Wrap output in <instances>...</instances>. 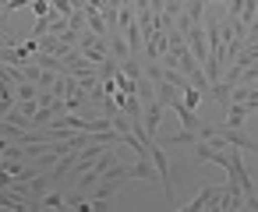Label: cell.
I'll use <instances>...</instances> for the list:
<instances>
[{"label": "cell", "mask_w": 258, "mask_h": 212, "mask_svg": "<svg viewBox=\"0 0 258 212\" xmlns=\"http://www.w3.org/2000/svg\"><path fill=\"white\" fill-rule=\"evenodd\" d=\"M195 142H202V138H198V131H187V127H180V131L170 138V145H195Z\"/></svg>", "instance_id": "7"}, {"label": "cell", "mask_w": 258, "mask_h": 212, "mask_svg": "<svg viewBox=\"0 0 258 212\" xmlns=\"http://www.w3.org/2000/svg\"><path fill=\"white\" fill-rule=\"evenodd\" d=\"M39 96V85L36 82H18L15 85V99H36Z\"/></svg>", "instance_id": "5"}, {"label": "cell", "mask_w": 258, "mask_h": 212, "mask_svg": "<svg viewBox=\"0 0 258 212\" xmlns=\"http://www.w3.org/2000/svg\"><path fill=\"white\" fill-rule=\"evenodd\" d=\"M50 11L60 15V18H68V15L75 11V4H71V0H50Z\"/></svg>", "instance_id": "8"}, {"label": "cell", "mask_w": 258, "mask_h": 212, "mask_svg": "<svg viewBox=\"0 0 258 212\" xmlns=\"http://www.w3.org/2000/svg\"><path fill=\"white\" fill-rule=\"evenodd\" d=\"M46 32H50V15H46V18H36V25H32V32H29V36H32V39H39V36H46Z\"/></svg>", "instance_id": "10"}, {"label": "cell", "mask_w": 258, "mask_h": 212, "mask_svg": "<svg viewBox=\"0 0 258 212\" xmlns=\"http://www.w3.org/2000/svg\"><path fill=\"white\" fill-rule=\"evenodd\" d=\"M0 82H4V67H0Z\"/></svg>", "instance_id": "13"}, {"label": "cell", "mask_w": 258, "mask_h": 212, "mask_svg": "<svg viewBox=\"0 0 258 212\" xmlns=\"http://www.w3.org/2000/svg\"><path fill=\"white\" fill-rule=\"evenodd\" d=\"M32 15L36 18H46L50 15V0H32Z\"/></svg>", "instance_id": "11"}, {"label": "cell", "mask_w": 258, "mask_h": 212, "mask_svg": "<svg viewBox=\"0 0 258 212\" xmlns=\"http://www.w3.org/2000/svg\"><path fill=\"white\" fill-rule=\"evenodd\" d=\"M173 96H177V89H173V85H170L166 78H159V82H156V99H159V103L166 106V103H170Z\"/></svg>", "instance_id": "6"}, {"label": "cell", "mask_w": 258, "mask_h": 212, "mask_svg": "<svg viewBox=\"0 0 258 212\" xmlns=\"http://www.w3.org/2000/svg\"><path fill=\"white\" fill-rule=\"evenodd\" d=\"M251 85H254V89H258V78H254V82H251Z\"/></svg>", "instance_id": "14"}, {"label": "cell", "mask_w": 258, "mask_h": 212, "mask_svg": "<svg viewBox=\"0 0 258 212\" xmlns=\"http://www.w3.org/2000/svg\"><path fill=\"white\" fill-rule=\"evenodd\" d=\"M219 191H223V187H216V184H212V187H202V191H198L187 205H177V208H184V212H202V208H212V201L219 198Z\"/></svg>", "instance_id": "1"}, {"label": "cell", "mask_w": 258, "mask_h": 212, "mask_svg": "<svg viewBox=\"0 0 258 212\" xmlns=\"http://www.w3.org/2000/svg\"><path fill=\"white\" fill-rule=\"evenodd\" d=\"M247 120V103H226V127H244Z\"/></svg>", "instance_id": "2"}, {"label": "cell", "mask_w": 258, "mask_h": 212, "mask_svg": "<svg viewBox=\"0 0 258 212\" xmlns=\"http://www.w3.org/2000/svg\"><path fill=\"white\" fill-rule=\"evenodd\" d=\"M180 99H184V103H187V106H191V110H198V103H202V92H198V89H195V85H187V89H184V96H180Z\"/></svg>", "instance_id": "9"}, {"label": "cell", "mask_w": 258, "mask_h": 212, "mask_svg": "<svg viewBox=\"0 0 258 212\" xmlns=\"http://www.w3.org/2000/svg\"><path fill=\"white\" fill-rule=\"evenodd\" d=\"M135 177H142V180H159V173H156V163H152V156L138 159V166H135Z\"/></svg>", "instance_id": "3"}, {"label": "cell", "mask_w": 258, "mask_h": 212, "mask_svg": "<svg viewBox=\"0 0 258 212\" xmlns=\"http://www.w3.org/2000/svg\"><path fill=\"white\" fill-rule=\"evenodd\" d=\"M22 8H32V0H8V4H4V15H11V11H22Z\"/></svg>", "instance_id": "12"}, {"label": "cell", "mask_w": 258, "mask_h": 212, "mask_svg": "<svg viewBox=\"0 0 258 212\" xmlns=\"http://www.w3.org/2000/svg\"><path fill=\"white\" fill-rule=\"evenodd\" d=\"M39 208H64V194L57 187H50L43 198H39Z\"/></svg>", "instance_id": "4"}]
</instances>
